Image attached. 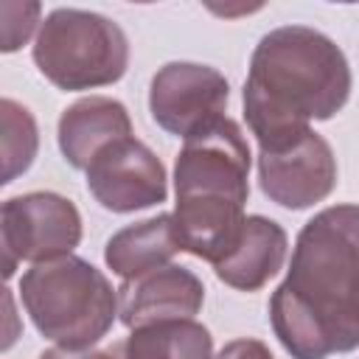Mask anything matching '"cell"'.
Here are the masks:
<instances>
[{
  "label": "cell",
  "mask_w": 359,
  "mask_h": 359,
  "mask_svg": "<svg viewBox=\"0 0 359 359\" xmlns=\"http://www.w3.org/2000/svg\"><path fill=\"white\" fill-rule=\"evenodd\" d=\"M39 359H115L112 351H93V348H50L39 353Z\"/></svg>",
  "instance_id": "cell-18"
},
{
  "label": "cell",
  "mask_w": 359,
  "mask_h": 359,
  "mask_svg": "<svg viewBox=\"0 0 359 359\" xmlns=\"http://www.w3.org/2000/svg\"><path fill=\"white\" fill-rule=\"evenodd\" d=\"M180 252L171 213H160L143 222H135L118 230L104 250L107 266L123 280L140 278L151 269L168 266V261Z\"/></svg>",
  "instance_id": "cell-13"
},
{
  "label": "cell",
  "mask_w": 359,
  "mask_h": 359,
  "mask_svg": "<svg viewBox=\"0 0 359 359\" xmlns=\"http://www.w3.org/2000/svg\"><path fill=\"white\" fill-rule=\"evenodd\" d=\"M205 303L202 280L185 266H160L118 289V314L126 328H143L171 320H194Z\"/></svg>",
  "instance_id": "cell-10"
},
{
  "label": "cell",
  "mask_w": 359,
  "mask_h": 359,
  "mask_svg": "<svg viewBox=\"0 0 359 359\" xmlns=\"http://www.w3.org/2000/svg\"><path fill=\"white\" fill-rule=\"evenodd\" d=\"M34 62L59 90H90L118 81L129 65V42L118 22L84 8H56L45 17Z\"/></svg>",
  "instance_id": "cell-5"
},
{
  "label": "cell",
  "mask_w": 359,
  "mask_h": 359,
  "mask_svg": "<svg viewBox=\"0 0 359 359\" xmlns=\"http://www.w3.org/2000/svg\"><path fill=\"white\" fill-rule=\"evenodd\" d=\"M227 98L230 84L216 67L196 62H168L151 79L149 112L165 132L191 137L224 115Z\"/></svg>",
  "instance_id": "cell-7"
},
{
  "label": "cell",
  "mask_w": 359,
  "mask_h": 359,
  "mask_svg": "<svg viewBox=\"0 0 359 359\" xmlns=\"http://www.w3.org/2000/svg\"><path fill=\"white\" fill-rule=\"evenodd\" d=\"M250 146L238 123L227 115L185 137L177 165L171 213L182 252L213 266L233 252L244 230V202L250 196Z\"/></svg>",
  "instance_id": "cell-3"
},
{
  "label": "cell",
  "mask_w": 359,
  "mask_h": 359,
  "mask_svg": "<svg viewBox=\"0 0 359 359\" xmlns=\"http://www.w3.org/2000/svg\"><path fill=\"white\" fill-rule=\"evenodd\" d=\"M87 188L95 202L112 213L151 208L168 194L160 157L132 135L104 146L93 157L87 168Z\"/></svg>",
  "instance_id": "cell-9"
},
{
  "label": "cell",
  "mask_w": 359,
  "mask_h": 359,
  "mask_svg": "<svg viewBox=\"0 0 359 359\" xmlns=\"http://www.w3.org/2000/svg\"><path fill=\"white\" fill-rule=\"evenodd\" d=\"M20 297L36 331L62 348H90L118 314V289L76 255L34 264L20 280Z\"/></svg>",
  "instance_id": "cell-4"
},
{
  "label": "cell",
  "mask_w": 359,
  "mask_h": 359,
  "mask_svg": "<svg viewBox=\"0 0 359 359\" xmlns=\"http://www.w3.org/2000/svg\"><path fill=\"white\" fill-rule=\"evenodd\" d=\"M269 323L292 359L359 348V205H334L303 224Z\"/></svg>",
  "instance_id": "cell-1"
},
{
  "label": "cell",
  "mask_w": 359,
  "mask_h": 359,
  "mask_svg": "<svg viewBox=\"0 0 359 359\" xmlns=\"http://www.w3.org/2000/svg\"><path fill=\"white\" fill-rule=\"evenodd\" d=\"M109 351L115 359H213V337L194 320H171L135 328Z\"/></svg>",
  "instance_id": "cell-14"
},
{
  "label": "cell",
  "mask_w": 359,
  "mask_h": 359,
  "mask_svg": "<svg viewBox=\"0 0 359 359\" xmlns=\"http://www.w3.org/2000/svg\"><path fill=\"white\" fill-rule=\"evenodd\" d=\"M286 258V230L266 216H247L238 244L227 258H222L213 269L216 278L233 289L255 292L261 289Z\"/></svg>",
  "instance_id": "cell-12"
},
{
  "label": "cell",
  "mask_w": 359,
  "mask_h": 359,
  "mask_svg": "<svg viewBox=\"0 0 359 359\" xmlns=\"http://www.w3.org/2000/svg\"><path fill=\"white\" fill-rule=\"evenodd\" d=\"M132 135L129 112L121 101L107 95H90L70 104L59 118V149L73 168H90L93 157Z\"/></svg>",
  "instance_id": "cell-11"
},
{
  "label": "cell",
  "mask_w": 359,
  "mask_h": 359,
  "mask_svg": "<svg viewBox=\"0 0 359 359\" xmlns=\"http://www.w3.org/2000/svg\"><path fill=\"white\" fill-rule=\"evenodd\" d=\"M216 359H275L269 353V348L261 342V339H252V337H241V339H233L227 342Z\"/></svg>",
  "instance_id": "cell-17"
},
{
  "label": "cell",
  "mask_w": 359,
  "mask_h": 359,
  "mask_svg": "<svg viewBox=\"0 0 359 359\" xmlns=\"http://www.w3.org/2000/svg\"><path fill=\"white\" fill-rule=\"evenodd\" d=\"M0 146H3V180L0 182L8 185L14 177L31 168L36 157V146H39L34 115L11 98L0 101Z\"/></svg>",
  "instance_id": "cell-15"
},
{
  "label": "cell",
  "mask_w": 359,
  "mask_h": 359,
  "mask_svg": "<svg viewBox=\"0 0 359 359\" xmlns=\"http://www.w3.org/2000/svg\"><path fill=\"white\" fill-rule=\"evenodd\" d=\"M351 95L345 53L325 34L283 25L261 36L244 81V118L258 149L309 132L311 121L334 118Z\"/></svg>",
  "instance_id": "cell-2"
},
{
  "label": "cell",
  "mask_w": 359,
  "mask_h": 359,
  "mask_svg": "<svg viewBox=\"0 0 359 359\" xmlns=\"http://www.w3.org/2000/svg\"><path fill=\"white\" fill-rule=\"evenodd\" d=\"M261 191L289 210L323 202L337 185V157L314 129L258 151Z\"/></svg>",
  "instance_id": "cell-8"
},
{
  "label": "cell",
  "mask_w": 359,
  "mask_h": 359,
  "mask_svg": "<svg viewBox=\"0 0 359 359\" xmlns=\"http://www.w3.org/2000/svg\"><path fill=\"white\" fill-rule=\"evenodd\" d=\"M39 3H0V34H3V50L11 53L17 50L20 45L28 42V36L34 34L36 28V20H39Z\"/></svg>",
  "instance_id": "cell-16"
},
{
  "label": "cell",
  "mask_w": 359,
  "mask_h": 359,
  "mask_svg": "<svg viewBox=\"0 0 359 359\" xmlns=\"http://www.w3.org/2000/svg\"><path fill=\"white\" fill-rule=\"evenodd\" d=\"M81 241L79 208L50 191L20 194L3 202L0 247L3 275L11 278L20 261H53L70 255Z\"/></svg>",
  "instance_id": "cell-6"
}]
</instances>
